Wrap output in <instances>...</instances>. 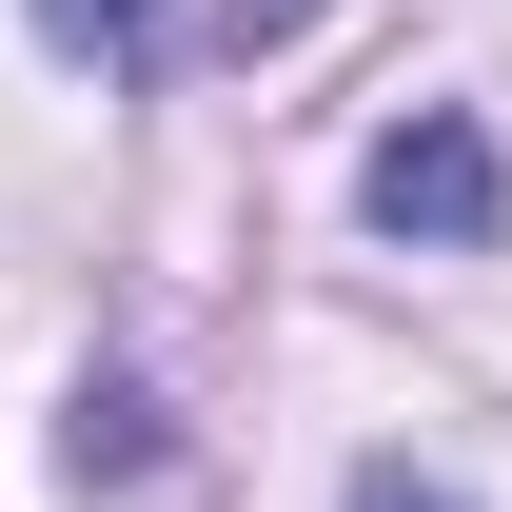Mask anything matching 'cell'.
<instances>
[{
	"mask_svg": "<svg viewBox=\"0 0 512 512\" xmlns=\"http://www.w3.org/2000/svg\"><path fill=\"white\" fill-rule=\"evenodd\" d=\"M20 20H40L79 79H138V60H158V0H20Z\"/></svg>",
	"mask_w": 512,
	"mask_h": 512,
	"instance_id": "obj_2",
	"label": "cell"
},
{
	"mask_svg": "<svg viewBox=\"0 0 512 512\" xmlns=\"http://www.w3.org/2000/svg\"><path fill=\"white\" fill-rule=\"evenodd\" d=\"M355 512H473V493H434V473H355Z\"/></svg>",
	"mask_w": 512,
	"mask_h": 512,
	"instance_id": "obj_3",
	"label": "cell"
},
{
	"mask_svg": "<svg viewBox=\"0 0 512 512\" xmlns=\"http://www.w3.org/2000/svg\"><path fill=\"white\" fill-rule=\"evenodd\" d=\"M355 197H375V237L473 256V237L512 217V158H493V119H453V99H434V119H394V138H375V178H355Z\"/></svg>",
	"mask_w": 512,
	"mask_h": 512,
	"instance_id": "obj_1",
	"label": "cell"
}]
</instances>
